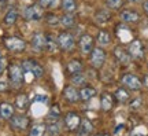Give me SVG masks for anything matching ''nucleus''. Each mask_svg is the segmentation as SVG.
<instances>
[{"label": "nucleus", "mask_w": 148, "mask_h": 136, "mask_svg": "<svg viewBox=\"0 0 148 136\" xmlns=\"http://www.w3.org/2000/svg\"><path fill=\"white\" fill-rule=\"evenodd\" d=\"M8 79L14 88H21L25 81V72L19 63H10L8 66Z\"/></svg>", "instance_id": "1"}, {"label": "nucleus", "mask_w": 148, "mask_h": 136, "mask_svg": "<svg viewBox=\"0 0 148 136\" xmlns=\"http://www.w3.org/2000/svg\"><path fill=\"white\" fill-rule=\"evenodd\" d=\"M126 48L132 61H143L145 58V46L140 39H132L127 43Z\"/></svg>", "instance_id": "2"}, {"label": "nucleus", "mask_w": 148, "mask_h": 136, "mask_svg": "<svg viewBox=\"0 0 148 136\" xmlns=\"http://www.w3.org/2000/svg\"><path fill=\"white\" fill-rule=\"evenodd\" d=\"M56 43H58L59 50H62L64 52H69V51L74 50L77 40H75L73 33H70L69 30H63L56 36Z\"/></svg>", "instance_id": "3"}, {"label": "nucleus", "mask_w": 148, "mask_h": 136, "mask_svg": "<svg viewBox=\"0 0 148 136\" xmlns=\"http://www.w3.org/2000/svg\"><path fill=\"white\" fill-rule=\"evenodd\" d=\"M21 66L23 69L25 74H32L34 79H41L44 76V68L41 66V63L37 62L36 59H33V58L25 59L21 63Z\"/></svg>", "instance_id": "4"}, {"label": "nucleus", "mask_w": 148, "mask_h": 136, "mask_svg": "<svg viewBox=\"0 0 148 136\" xmlns=\"http://www.w3.org/2000/svg\"><path fill=\"white\" fill-rule=\"evenodd\" d=\"M107 61V52L103 47H93L89 54V63L92 69H101Z\"/></svg>", "instance_id": "5"}, {"label": "nucleus", "mask_w": 148, "mask_h": 136, "mask_svg": "<svg viewBox=\"0 0 148 136\" xmlns=\"http://www.w3.org/2000/svg\"><path fill=\"white\" fill-rule=\"evenodd\" d=\"M23 18L29 22H40L44 18L45 12H44V8L40 7L37 3H33V4L27 6L23 8V12H22Z\"/></svg>", "instance_id": "6"}, {"label": "nucleus", "mask_w": 148, "mask_h": 136, "mask_svg": "<svg viewBox=\"0 0 148 136\" xmlns=\"http://www.w3.org/2000/svg\"><path fill=\"white\" fill-rule=\"evenodd\" d=\"M3 43H4V47L11 52H23L27 47V43L18 36L4 37Z\"/></svg>", "instance_id": "7"}, {"label": "nucleus", "mask_w": 148, "mask_h": 136, "mask_svg": "<svg viewBox=\"0 0 148 136\" xmlns=\"http://www.w3.org/2000/svg\"><path fill=\"white\" fill-rule=\"evenodd\" d=\"M122 85L127 88L129 91H140L143 88V81L141 79L133 73H125L121 79Z\"/></svg>", "instance_id": "8"}, {"label": "nucleus", "mask_w": 148, "mask_h": 136, "mask_svg": "<svg viewBox=\"0 0 148 136\" xmlns=\"http://www.w3.org/2000/svg\"><path fill=\"white\" fill-rule=\"evenodd\" d=\"M77 44H78L79 51H81L82 55H89L90 51L95 47V37L88 35V33H84L82 36L79 37V40Z\"/></svg>", "instance_id": "9"}, {"label": "nucleus", "mask_w": 148, "mask_h": 136, "mask_svg": "<svg viewBox=\"0 0 148 136\" xmlns=\"http://www.w3.org/2000/svg\"><path fill=\"white\" fill-rule=\"evenodd\" d=\"M119 19L123 23H138L141 19V14L137 10H133V8H123L119 12Z\"/></svg>", "instance_id": "10"}, {"label": "nucleus", "mask_w": 148, "mask_h": 136, "mask_svg": "<svg viewBox=\"0 0 148 136\" xmlns=\"http://www.w3.org/2000/svg\"><path fill=\"white\" fill-rule=\"evenodd\" d=\"M112 54H114V58L118 63H121L123 66H127L129 63L132 62V58L127 52V48L123 47V46H116L112 50Z\"/></svg>", "instance_id": "11"}, {"label": "nucleus", "mask_w": 148, "mask_h": 136, "mask_svg": "<svg viewBox=\"0 0 148 136\" xmlns=\"http://www.w3.org/2000/svg\"><path fill=\"white\" fill-rule=\"evenodd\" d=\"M45 43H47V39H45L44 33H41V32L33 33L32 39H30V46L34 51H37V52L45 51Z\"/></svg>", "instance_id": "12"}, {"label": "nucleus", "mask_w": 148, "mask_h": 136, "mask_svg": "<svg viewBox=\"0 0 148 136\" xmlns=\"http://www.w3.org/2000/svg\"><path fill=\"white\" fill-rule=\"evenodd\" d=\"M112 18V12L110 8H97L93 14V19L97 25H106L111 21Z\"/></svg>", "instance_id": "13"}, {"label": "nucleus", "mask_w": 148, "mask_h": 136, "mask_svg": "<svg viewBox=\"0 0 148 136\" xmlns=\"http://www.w3.org/2000/svg\"><path fill=\"white\" fill-rule=\"evenodd\" d=\"M64 124H66V126L69 128L70 131H77L79 125H81V118H79V115L77 113L70 111L64 117Z\"/></svg>", "instance_id": "14"}, {"label": "nucleus", "mask_w": 148, "mask_h": 136, "mask_svg": "<svg viewBox=\"0 0 148 136\" xmlns=\"http://www.w3.org/2000/svg\"><path fill=\"white\" fill-rule=\"evenodd\" d=\"M63 96L69 103H77L79 100V91L74 85H67L63 89Z\"/></svg>", "instance_id": "15"}, {"label": "nucleus", "mask_w": 148, "mask_h": 136, "mask_svg": "<svg viewBox=\"0 0 148 136\" xmlns=\"http://www.w3.org/2000/svg\"><path fill=\"white\" fill-rule=\"evenodd\" d=\"M75 25H77V18H75L74 14H71V12H63L60 15V26H63L66 30L73 29Z\"/></svg>", "instance_id": "16"}, {"label": "nucleus", "mask_w": 148, "mask_h": 136, "mask_svg": "<svg viewBox=\"0 0 148 136\" xmlns=\"http://www.w3.org/2000/svg\"><path fill=\"white\" fill-rule=\"evenodd\" d=\"M18 18H19V12H18V10H16L15 7H11V8H8V11L4 14L3 23H4L5 26H12V25H15L16 23Z\"/></svg>", "instance_id": "17"}, {"label": "nucleus", "mask_w": 148, "mask_h": 136, "mask_svg": "<svg viewBox=\"0 0 148 136\" xmlns=\"http://www.w3.org/2000/svg\"><path fill=\"white\" fill-rule=\"evenodd\" d=\"M66 68H67V72H69L70 74L79 73V72H82V70H84V62H82L81 59L73 58V59H70L69 62H67Z\"/></svg>", "instance_id": "18"}, {"label": "nucleus", "mask_w": 148, "mask_h": 136, "mask_svg": "<svg viewBox=\"0 0 148 136\" xmlns=\"http://www.w3.org/2000/svg\"><path fill=\"white\" fill-rule=\"evenodd\" d=\"M27 124H29V118H27L26 115H12L11 117V125L14 126L15 129H19V131H22V129H25L27 126Z\"/></svg>", "instance_id": "19"}, {"label": "nucleus", "mask_w": 148, "mask_h": 136, "mask_svg": "<svg viewBox=\"0 0 148 136\" xmlns=\"http://www.w3.org/2000/svg\"><path fill=\"white\" fill-rule=\"evenodd\" d=\"M96 43L99 44V47H107L111 44V35L108 30H104L101 29L97 33V37H96Z\"/></svg>", "instance_id": "20"}, {"label": "nucleus", "mask_w": 148, "mask_h": 136, "mask_svg": "<svg viewBox=\"0 0 148 136\" xmlns=\"http://www.w3.org/2000/svg\"><path fill=\"white\" fill-rule=\"evenodd\" d=\"M114 98L121 103H126L130 100V94H129V89L125 87H119L116 88V91L114 92Z\"/></svg>", "instance_id": "21"}, {"label": "nucleus", "mask_w": 148, "mask_h": 136, "mask_svg": "<svg viewBox=\"0 0 148 136\" xmlns=\"http://www.w3.org/2000/svg\"><path fill=\"white\" fill-rule=\"evenodd\" d=\"M97 91L92 87H82L79 89V100H84V102H88L90 100L93 96H96Z\"/></svg>", "instance_id": "22"}, {"label": "nucleus", "mask_w": 148, "mask_h": 136, "mask_svg": "<svg viewBox=\"0 0 148 136\" xmlns=\"http://www.w3.org/2000/svg\"><path fill=\"white\" fill-rule=\"evenodd\" d=\"M100 106L104 111H110L112 109V106H114V98H112V95H110L108 92H104V94L101 95Z\"/></svg>", "instance_id": "23"}, {"label": "nucleus", "mask_w": 148, "mask_h": 136, "mask_svg": "<svg viewBox=\"0 0 148 136\" xmlns=\"http://www.w3.org/2000/svg\"><path fill=\"white\" fill-rule=\"evenodd\" d=\"M27 106H29V96L26 94H19L15 98V107L23 111V110L27 109Z\"/></svg>", "instance_id": "24"}, {"label": "nucleus", "mask_w": 148, "mask_h": 136, "mask_svg": "<svg viewBox=\"0 0 148 136\" xmlns=\"http://www.w3.org/2000/svg\"><path fill=\"white\" fill-rule=\"evenodd\" d=\"M14 115V106L10 105V103H1L0 105V117L4 118V120H8Z\"/></svg>", "instance_id": "25"}, {"label": "nucleus", "mask_w": 148, "mask_h": 136, "mask_svg": "<svg viewBox=\"0 0 148 136\" xmlns=\"http://www.w3.org/2000/svg\"><path fill=\"white\" fill-rule=\"evenodd\" d=\"M60 4H62L63 12H71V14H74L78 7L77 0H60Z\"/></svg>", "instance_id": "26"}, {"label": "nucleus", "mask_w": 148, "mask_h": 136, "mask_svg": "<svg viewBox=\"0 0 148 136\" xmlns=\"http://www.w3.org/2000/svg\"><path fill=\"white\" fill-rule=\"evenodd\" d=\"M88 79H86V74L79 72V73H75V74H71V84L74 87H84L86 84Z\"/></svg>", "instance_id": "27"}, {"label": "nucleus", "mask_w": 148, "mask_h": 136, "mask_svg": "<svg viewBox=\"0 0 148 136\" xmlns=\"http://www.w3.org/2000/svg\"><path fill=\"white\" fill-rule=\"evenodd\" d=\"M44 19L47 22V25H49L51 28H55V26H60V17L55 12H47L44 15Z\"/></svg>", "instance_id": "28"}, {"label": "nucleus", "mask_w": 148, "mask_h": 136, "mask_svg": "<svg viewBox=\"0 0 148 136\" xmlns=\"http://www.w3.org/2000/svg\"><path fill=\"white\" fill-rule=\"evenodd\" d=\"M47 43H45V51L48 52H56L59 50L58 43H56V37H53L52 35H45Z\"/></svg>", "instance_id": "29"}, {"label": "nucleus", "mask_w": 148, "mask_h": 136, "mask_svg": "<svg viewBox=\"0 0 148 136\" xmlns=\"http://www.w3.org/2000/svg\"><path fill=\"white\" fill-rule=\"evenodd\" d=\"M81 131H79V135H89L90 132L93 131V124L90 122L89 120H86V118H84V120H81Z\"/></svg>", "instance_id": "30"}, {"label": "nucleus", "mask_w": 148, "mask_h": 136, "mask_svg": "<svg viewBox=\"0 0 148 136\" xmlns=\"http://www.w3.org/2000/svg\"><path fill=\"white\" fill-rule=\"evenodd\" d=\"M125 0H104V4L110 10H121L123 7Z\"/></svg>", "instance_id": "31"}, {"label": "nucleus", "mask_w": 148, "mask_h": 136, "mask_svg": "<svg viewBox=\"0 0 148 136\" xmlns=\"http://www.w3.org/2000/svg\"><path fill=\"white\" fill-rule=\"evenodd\" d=\"M47 129H48L49 136H58L59 133H60V125H59V122L56 120H53L52 122L47 126Z\"/></svg>", "instance_id": "32"}, {"label": "nucleus", "mask_w": 148, "mask_h": 136, "mask_svg": "<svg viewBox=\"0 0 148 136\" xmlns=\"http://www.w3.org/2000/svg\"><path fill=\"white\" fill-rule=\"evenodd\" d=\"M59 0H37V4L42 7L44 10H48V8H55L58 6Z\"/></svg>", "instance_id": "33"}, {"label": "nucleus", "mask_w": 148, "mask_h": 136, "mask_svg": "<svg viewBox=\"0 0 148 136\" xmlns=\"http://www.w3.org/2000/svg\"><path fill=\"white\" fill-rule=\"evenodd\" d=\"M44 132H45V126L42 125V124H37V125H34L32 129H30L29 136H42Z\"/></svg>", "instance_id": "34"}, {"label": "nucleus", "mask_w": 148, "mask_h": 136, "mask_svg": "<svg viewBox=\"0 0 148 136\" xmlns=\"http://www.w3.org/2000/svg\"><path fill=\"white\" fill-rule=\"evenodd\" d=\"M140 106H141V99H140V98H134V99L130 102V109L132 110H137Z\"/></svg>", "instance_id": "35"}, {"label": "nucleus", "mask_w": 148, "mask_h": 136, "mask_svg": "<svg viewBox=\"0 0 148 136\" xmlns=\"http://www.w3.org/2000/svg\"><path fill=\"white\" fill-rule=\"evenodd\" d=\"M7 69V61L3 55H0V74L4 73V70Z\"/></svg>", "instance_id": "36"}, {"label": "nucleus", "mask_w": 148, "mask_h": 136, "mask_svg": "<svg viewBox=\"0 0 148 136\" xmlns=\"http://www.w3.org/2000/svg\"><path fill=\"white\" fill-rule=\"evenodd\" d=\"M59 114H60L59 106L58 105L52 106V109H51V117H52V118H56V117H59Z\"/></svg>", "instance_id": "37"}, {"label": "nucleus", "mask_w": 148, "mask_h": 136, "mask_svg": "<svg viewBox=\"0 0 148 136\" xmlns=\"http://www.w3.org/2000/svg\"><path fill=\"white\" fill-rule=\"evenodd\" d=\"M34 100H36V102H42V103H47V102H48V96H45V95H37L36 98H34Z\"/></svg>", "instance_id": "38"}, {"label": "nucleus", "mask_w": 148, "mask_h": 136, "mask_svg": "<svg viewBox=\"0 0 148 136\" xmlns=\"http://www.w3.org/2000/svg\"><path fill=\"white\" fill-rule=\"evenodd\" d=\"M7 88H8L7 83H4V81H0V92H4V91H7Z\"/></svg>", "instance_id": "39"}, {"label": "nucleus", "mask_w": 148, "mask_h": 136, "mask_svg": "<svg viewBox=\"0 0 148 136\" xmlns=\"http://www.w3.org/2000/svg\"><path fill=\"white\" fill-rule=\"evenodd\" d=\"M143 11L148 15V0H144L143 1Z\"/></svg>", "instance_id": "40"}, {"label": "nucleus", "mask_w": 148, "mask_h": 136, "mask_svg": "<svg viewBox=\"0 0 148 136\" xmlns=\"http://www.w3.org/2000/svg\"><path fill=\"white\" fill-rule=\"evenodd\" d=\"M127 3H130V4H138V3H143L144 0H125Z\"/></svg>", "instance_id": "41"}, {"label": "nucleus", "mask_w": 148, "mask_h": 136, "mask_svg": "<svg viewBox=\"0 0 148 136\" xmlns=\"http://www.w3.org/2000/svg\"><path fill=\"white\" fill-rule=\"evenodd\" d=\"M143 81V80H141ZM143 87H148V74L144 77V81H143Z\"/></svg>", "instance_id": "42"}, {"label": "nucleus", "mask_w": 148, "mask_h": 136, "mask_svg": "<svg viewBox=\"0 0 148 136\" xmlns=\"http://www.w3.org/2000/svg\"><path fill=\"white\" fill-rule=\"evenodd\" d=\"M96 136H110L108 133H100V135H96Z\"/></svg>", "instance_id": "43"}, {"label": "nucleus", "mask_w": 148, "mask_h": 136, "mask_svg": "<svg viewBox=\"0 0 148 136\" xmlns=\"http://www.w3.org/2000/svg\"><path fill=\"white\" fill-rule=\"evenodd\" d=\"M23 1H33V0H23Z\"/></svg>", "instance_id": "44"}]
</instances>
